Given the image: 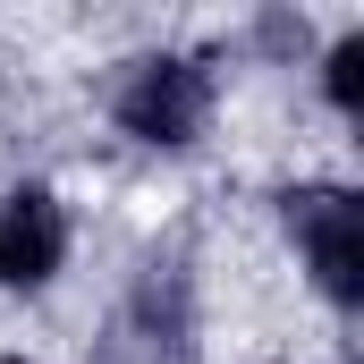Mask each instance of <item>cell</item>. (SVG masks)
I'll list each match as a JSON object with an SVG mask.
<instances>
[{"label":"cell","mask_w":364,"mask_h":364,"mask_svg":"<svg viewBox=\"0 0 364 364\" xmlns=\"http://www.w3.org/2000/svg\"><path fill=\"white\" fill-rule=\"evenodd\" d=\"M288 237L305 246L314 279L339 305H364V203L348 186H296L288 195Z\"/></svg>","instance_id":"cell-1"},{"label":"cell","mask_w":364,"mask_h":364,"mask_svg":"<svg viewBox=\"0 0 364 364\" xmlns=\"http://www.w3.org/2000/svg\"><path fill=\"white\" fill-rule=\"evenodd\" d=\"M119 119L144 144H195L212 119V68L203 60H136V77L119 85Z\"/></svg>","instance_id":"cell-2"},{"label":"cell","mask_w":364,"mask_h":364,"mask_svg":"<svg viewBox=\"0 0 364 364\" xmlns=\"http://www.w3.org/2000/svg\"><path fill=\"white\" fill-rule=\"evenodd\" d=\"M68 255V220L43 186H17L0 212V288H43Z\"/></svg>","instance_id":"cell-3"},{"label":"cell","mask_w":364,"mask_h":364,"mask_svg":"<svg viewBox=\"0 0 364 364\" xmlns=\"http://www.w3.org/2000/svg\"><path fill=\"white\" fill-rule=\"evenodd\" d=\"M331 102H339V110L364 102V34H348V43L331 51Z\"/></svg>","instance_id":"cell-4"},{"label":"cell","mask_w":364,"mask_h":364,"mask_svg":"<svg viewBox=\"0 0 364 364\" xmlns=\"http://www.w3.org/2000/svg\"><path fill=\"white\" fill-rule=\"evenodd\" d=\"M9 364H26V356H9Z\"/></svg>","instance_id":"cell-5"}]
</instances>
